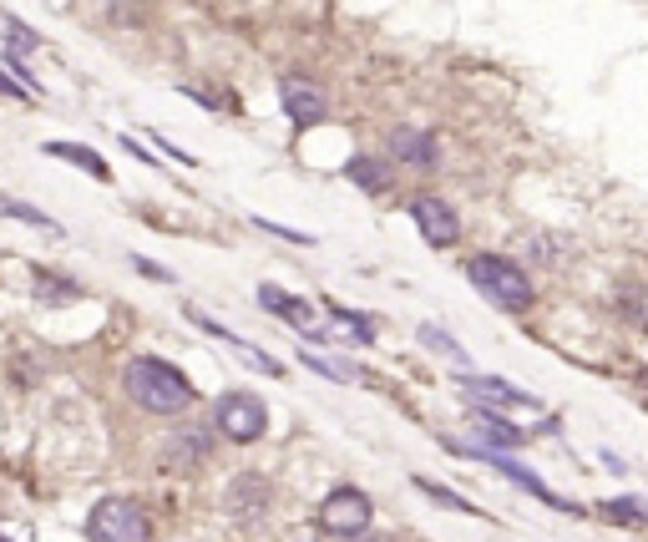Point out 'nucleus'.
<instances>
[{
  "label": "nucleus",
  "instance_id": "nucleus-15",
  "mask_svg": "<svg viewBox=\"0 0 648 542\" xmlns=\"http://www.w3.org/2000/svg\"><path fill=\"white\" fill-rule=\"evenodd\" d=\"M259 304L269 309V315L289 320L294 330H304V325L314 320V304H309V299H299V294H284L279 284H259Z\"/></svg>",
  "mask_w": 648,
  "mask_h": 542
},
{
  "label": "nucleus",
  "instance_id": "nucleus-23",
  "mask_svg": "<svg viewBox=\"0 0 648 542\" xmlns=\"http://www.w3.org/2000/svg\"><path fill=\"white\" fill-rule=\"evenodd\" d=\"M36 294H41L46 304H61V299H76V294H81V284H76V279H56V274H46V269H41V274H36Z\"/></svg>",
  "mask_w": 648,
  "mask_h": 542
},
{
  "label": "nucleus",
  "instance_id": "nucleus-2",
  "mask_svg": "<svg viewBox=\"0 0 648 542\" xmlns=\"http://www.w3.org/2000/svg\"><path fill=\"white\" fill-rule=\"evenodd\" d=\"M466 279L492 299L497 309H507V315H522V309H532L537 289L532 279L522 274V264H512L507 254H471L466 259Z\"/></svg>",
  "mask_w": 648,
  "mask_h": 542
},
{
  "label": "nucleus",
  "instance_id": "nucleus-9",
  "mask_svg": "<svg viewBox=\"0 0 648 542\" xmlns=\"http://www.w3.org/2000/svg\"><path fill=\"white\" fill-rule=\"evenodd\" d=\"M411 218H416L421 239H426L431 249H451V244L461 239V218H456V208H451L446 198H416V203H411Z\"/></svg>",
  "mask_w": 648,
  "mask_h": 542
},
{
  "label": "nucleus",
  "instance_id": "nucleus-31",
  "mask_svg": "<svg viewBox=\"0 0 648 542\" xmlns=\"http://www.w3.org/2000/svg\"><path fill=\"white\" fill-rule=\"evenodd\" d=\"M0 97H26V102H36V97H31L26 87H16V82H11V76H6V71H0Z\"/></svg>",
  "mask_w": 648,
  "mask_h": 542
},
{
  "label": "nucleus",
  "instance_id": "nucleus-5",
  "mask_svg": "<svg viewBox=\"0 0 648 542\" xmlns=\"http://www.w3.org/2000/svg\"><path fill=\"white\" fill-rule=\"evenodd\" d=\"M147 512L132 497H102L87 512V542H147Z\"/></svg>",
  "mask_w": 648,
  "mask_h": 542
},
{
  "label": "nucleus",
  "instance_id": "nucleus-1",
  "mask_svg": "<svg viewBox=\"0 0 648 542\" xmlns=\"http://www.w3.org/2000/svg\"><path fill=\"white\" fill-rule=\"evenodd\" d=\"M122 385H127V401L142 406L147 416H183V411L193 406V396H198L193 380H188L178 365H168L162 355H137V360H127Z\"/></svg>",
  "mask_w": 648,
  "mask_h": 542
},
{
  "label": "nucleus",
  "instance_id": "nucleus-7",
  "mask_svg": "<svg viewBox=\"0 0 648 542\" xmlns=\"http://www.w3.org/2000/svg\"><path fill=\"white\" fill-rule=\"evenodd\" d=\"M456 385H461V396H471L476 406H522V411H537V406H542L532 391H522V385H512V380H502V375H476V370H461V375H456Z\"/></svg>",
  "mask_w": 648,
  "mask_h": 542
},
{
  "label": "nucleus",
  "instance_id": "nucleus-3",
  "mask_svg": "<svg viewBox=\"0 0 648 542\" xmlns=\"http://www.w3.org/2000/svg\"><path fill=\"white\" fill-rule=\"evenodd\" d=\"M446 446H451V451H461L466 461H481V467H492L497 477L517 482L522 492H532V497H537L542 507H552V512H567V517H578V512H583L578 502H567V497H557V492H552V487H547V482H542V477H537L532 467H522V461H512L507 451H492V446H456V441H446Z\"/></svg>",
  "mask_w": 648,
  "mask_h": 542
},
{
  "label": "nucleus",
  "instance_id": "nucleus-6",
  "mask_svg": "<svg viewBox=\"0 0 648 542\" xmlns=\"http://www.w3.org/2000/svg\"><path fill=\"white\" fill-rule=\"evenodd\" d=\"M370 522H375V507H370V497L360 487H335L330 497L319 502V527L330 532V537H340V542L365 537Z\"/></svg>",
  "mask_w": 648,
  "mask_h": 542
},
{
  "label": "nucleus",
  "instance_id": "nucleus-22",
  "mask_svg": "<svg viewBox=\"0 0 648 542\" xmlns=\"http://www.w3.org/2000/svg\"><path fill=\"white\" fill-rule=\"evenodd\" d=\"M304 365L319 370L324 380H360V375H365L360 365H350V360H330V355H304Z\"/></svg>",
  "mask_w": 648,
  "mask_h": 542
},
{
  "label": "nucleus",
  "instance_id": "nucleus-10",
  "mask_svg": "<svg viewBox=\"0 0 648 542\" xmlns=\"http://www.w3.org/2000/svg\"><path fill=\"white\" fill-rule=\"evenodd\" d=\"M279 97H284V112H289L294 127H314V122H324V112H330L324 92H319L314 82H304V76H284Z\"/></svg>",
  "mask_w": 648,
  "mask_h": 542
},
{
  "label": "nucleus",
  "instance_id": "nucleus-11",
  "mask_svg": "<svg viewBox=\"0 0 648 542\" xmlns=\"http://www.w3.org/2000/svg\"><path fill=\"white\" fill-rule=\"evenodd\" d=\"M471 426H476V446H492V451H517L527 441V431L512 426L497 406H471Z\"/></svg>",
  "mask_w": 648,
  "mask_h": 542
},
{
  "label": "nucleus",
  "instance_id": "nucleus-21",
  "mask_svg": "<svg viewBox=\"0 0 648 542\" xmlns=\"http://www.w3.org/2000/svg\"><path fill=\"white\" fill-rule=\"evenodd\" d=\"M330 315L350 330L355 345H370V340H375V320H370V315H355V309H345V304H330Z\"/></svg>",
  "mask_w": 648,
  "mask_h": 542
},
{
  "label": "nucleus",
  "instance_id": "nucleus-12",
  "mask_svg": "<svg viewBox=\"0 0 648 542\" xmlns=\"http://www.w3.org/2000/svg\"><path fill=\"white\" fill-rule=\"evenodd\" d=\"M188 320H193L198 330H208L213 340H223V345H233V350H238L243 360H249V365H259L264 375H274V380H284V360H274V355H264L259 345H249V340H243V335H233L228 325H218V320H208V315H203V309H188Z\"/></svg>",
  "mask_w": 648,
  "mask_h": 542
},
{
  "label": "nucleus",
  "instance_id": "nucleus-8",
  "mask_svg": "<svg viewBox=\"0 0 648 542\" xmlns=\"http://www.w3.org/2000/svg\"><path fill=\"white\" fill-rule=\"evenodd\" d=\"M385 152H390V163H405V168H416V173H426V168L441 163V142L426 127H395L385 137Z\"/></svg>",
  "mask_w": 648,
  "mask_h": 542
},
{
  "label": "nucleus",
  "instance_id": "nucleus-16",
  "mask_svg": "<svg viewBox=\"0 0 648 542\" xmlns=\"http://www.w3.org/2000/svg\"><path fill=\"white\" fill-rule=\"evenodd\" d=\"M46 152H51V158H61V163H76L81 173L97 178V183H112L107 158H102V152H92V147H81V142H46Z\"/></svg>",
  "mask_w": 648,
  "mask_h": 542
},
{
  "label": "nucleus",
  "instance_id": "nucleus-4",
  "mask_svg": "<svg viewBox=\"0 0 648 542\" xmlns=\"http://www.w3.org/2000/svg\"><path fill=\"white\" fill-rule=\"evenodd\" d=\"M213 426L223 431V441L254 446V441L269 431V406H264L254 391H223L218 406H213Z\"/></svg>",
  "mask_w": 648,
  "mask_h": 542
},
{
  "label": "nucleus",
  "instance_id": "nucleus-14",
  "mask_svg": "<svg viewBox=\"0 0 648 542\" xmlns=\"http://www.w3.org/2000/svg\"><path fill=\"white\" fill-rule=\"evenodd\" d=\"M228 512H233V517H264V512H269V482L254 477V472L233 477V487H228Z\"/></svg>",
  "mask_w": 648,
  "mask_h": 542
},
{
  "label": "nucleus",
  "instance_id": "nucleus-24",
  "mask_svg": "<svg viewBox=\"0 0 648 542\" xmlns=\"http://www.w3.org/2000/svg\"><path fill=\"white\" fill-rule=\"evenodd\" d=\"M421 345H431V350H441V355H451V360H461V370H471V360H466V350L446 335V330H436V325H421Z\"/></svg>",
  "mask_w": 648,
  "mask_h": 542
},
{
  "label": "nucleus",
  "instance_id": "nucleus-27",
  "mask_svg": "<svg viewBox=\"0 0 648 542\" xmlns=\"http://www.w3.org/2000/svg\"><path fill=\"white\" fill-rule=\"evenodd\" d=\"M254 228H264V234H279V239H289V244H314L309 234H299V228H284V223H269V218H254Z\"/></svg>",
  "mask_w": 648,
  "mask_h": 542
},
{
  "label": "nucleus",
  "instance_id": "nucleus-20",
  "mask_svg": "<svg viewBox=\"0 0 648 542\" xmlns=\"http://www.w3.org/2000/svg\"><path fill=\"white\" fill-rule=\"evenodd\" d=\"M411 482H416V487H421V492H426V497H431V502H436V507H451V512H466V517H481V512H476V507H471V502H466V497H456V492H451V487H441V482H431V477H426V472H416V477H411Z\"/></svg>",
  "mask_w": 648,
  "mask_h": 542
},
{
  "label": "nucleus",
  "instance_id": "nucleus-29",
  "mask_svg": "<svg viewBox=\"0 0 648 542\" xmlns=\"http://www.w3.org/2000/svg\"><path fill=\"white\" fill-rule=\"evenodd\" d=\"M132 269H137V274H147V279H162V284L173 279V274L162 269V264H152V259H142V254H132Z\"/></svg>",
  "mask_w": 648,
  "mask_h": 542
},
{
  "label": "nucleus",
  "instance_id": "nucleus-17",
  "mask_svg": "<svg viewBox=\"0 0 648 542\" xmlns=\"http://www.w3.org/2000/svg\"><path fill=\"white\" fill-rule=\"evenodd\" d=\"M345 178H350L355 188H365V193H385V188H390V173H385V163H375V158H350V163H345Z\"/></svg>",
  "mask_w": 648,
  "mask_h": 542
},
{
  "label": "nucleus",
  "instance_id": "nucleus-18",
  "mask_svg": "<svg viewBox=\"0 0 648 542\" xmlns=\"http://www.w3.org/2000/svg\"><path fill=\"white\" fill-rule=\"evenodd\" d=\"M608 522H618V527H648V502H638V497H613V502H603L598 507Z\"/></svg>",
  "mask_w": 648,
  "mask_h": 542
},
{
  "label": "nucleus",
  "instance_id": "nucleus-19",
  "mask_svg": "<svg viewBox=\"0 0 648 542\" xmlns=\"http://www.w3.org/2000/svg\"><path fill=\"white\" fill-rule=\"evenodd\" d=\"M0 218L31 223V228H41V234H61V223H56V218H46L36 203H21V198H0Z\"/></svg>",
  "mask_w": 648,
  "mask_h": 542
},
{
  "label": "nucleus",
  "instance_id": "nucleus-30",
  "mask_svg": "<svg viewBox=\"0 0 648 542\" xmlns=\"http://www.w3.org/2000/svg\"><path fill=\"white\" fill-rule=\"evenodd\" d=\"M122 147H127V152H132V158H142V163H147V168H162V163H157V158H152V152H147V147H142V142H137V137H132V132H122Z\"/></svg>",
  "mask_w": 648,
  "mask_h": 542
},
{
  "label": "nucleus",
  "instance_id": "nucleus-13",
  "mask_svg": "<svg viewBox=\"0 0 648 542\" xmlns=\"http://www.w3.org/2000/svg\"><path fill=\"white\" fill-rule=\"evenodd\" d=\"M213 451V436L208 431H198V426H183L168 446H162V456H168V467L173 472H193V467H203V456Z\"/></svg>",
  "mask_w": 648,
  "mask_h": 542
},
{
  "label": "nucleus",
  "instance_id": "nucleus-26",
  "mask_svg": "<svg viewBox=\"0 0 648 542\" xmlns=\"http://www.w3.org/2000/svg\"><path fill=\"white\" fill-rule=\"evenodd\" d=\"M6 36H11V46H21V51H36V46H41V36H36L31 26H21V21H6Z\"/></svg>",
  "mask_w": 648,
  "mask_h": 542
},
{
  "label": "nucleus",
  "instance_id": "nucleus-25",
  "mask_svg": "<svg viewBox=\"0 0 648 542\" xmlns=\"http://www.w3.org/2000/svg\"><path fill=\"white\" fill-rule=\"evenodd\" d=\"M0 61H6V66L16 71V82H21L31 97H41V82H36V76L26 71V51H21V46H6V56H0Z\"/></svg>",
  "mask_w": 648,
  "mask_h": 542
},
{
  "label": "nucleus",
  "instance_id": "nucleus-28",
  "mask_svg": "<svg viewBox=\"0 0 648 542\" xmlns=\"http://www.w3.org/2000/svg\"><path fill=\"white\" fill-rule=\"evenodd\" d=\"M152 142H157L162 152H168V158H173V163H183V168H193V163H198V158H193V152H183V147H173V142H168V137H162V132H152Z\"/></svg>",
  "mask_w": 648,
  "mask_h": 542
}]
</instances>
